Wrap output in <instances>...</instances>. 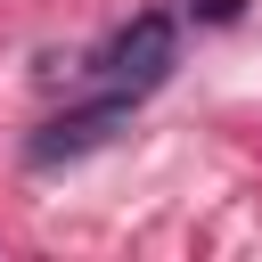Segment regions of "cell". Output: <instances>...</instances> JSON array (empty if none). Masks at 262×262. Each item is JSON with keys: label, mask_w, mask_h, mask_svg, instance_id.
<instances>
[{"label": "cell", "mask_w": 262, "mask_h": 262, "mask_svg": "<svg viewBox=\"0 0 262 262\" xmlns=\"http://www.w3.org/2000/svg\"><path fill=\"white\" fill-rule=\"evenodd\" d=\"M172 57H180V25H172L164 8H147V16H131V25L98 49L90 74H98L106 90H123V98H147V90L172 74Z\"/></svg>", "instance_id": "cell-1"}, {"label": "cell", "mask_w": 262, "mask_h": 262, "mask_svg": "<svg viewBox=\"0 0 262 262\" xmlns=\"http://www.w3.org/2000/svg\"><path fill=\"white\" fill-rule=\"evenodd\" d=\"M131 106L139 98H123V90H98L90 106H66V115H49L41 131H33V164H74V156H90V147H106L123 123H131Z\"/></svg>", "instance_id": "cell-2"}, {"label": "cell", "mask_w": 262, "mask_h": 262, "mask_svg": "<svg viewBox=\"0 0 262 262\" xmlns=\"http://www.w3.org/2000/svg\"><path fill=\"white\" fill-rule=\"evenodd\" d=\"M205 8H213V16H229V8H237V0H205Z\"/></svg>", "instance_id": "cell-3"}]
</instances>
